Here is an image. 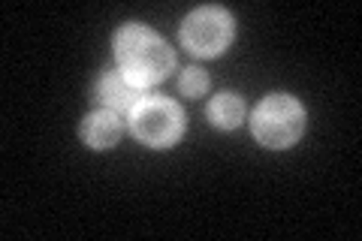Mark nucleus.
<instances>
[{
    "mask_svg": "<svg viewBox=\"0 0 362 241\" xmlns=\"http://www.w3.org/2000/svg\"><path fill=\"white\" fill-rule=\"evenodd\" d=\"M115 57L121 73L142 88L163 82L173 73V52L145 25H127L115 33Z\"/></svg>",
    "mask_w": 362,
    "mask_h": 241,
    "instance_id": "f257e3e1",
    "label": "nucleus"
},
{
    "mask_svg": "<svg viewBox=\"0 0 362 241\" xmlns=\"http://www.w3.org/2000/svg\"><path fill=\"white\" fill-rule=\"evenodd\" d=\"M242 114H245V106H242V100L235 94L214 97L211 106H209V118L214 121V127H221V130H233L235 124L242 121Z\"/></svg>",
    "mask_w": 362,
    "mask_h": 241,
    "instance_id": "0eeeda50",
    "label": "nucleus"
},
{
    "mask_svg": "<svg viewBox=\"0 0 362 241\" xmlns=\"http://www.w3.org/2000/svg\"><path fill=\"white\" fill-rule=\"evenodd\" d=\"M233 40V18L223 9H197L187 16L185 28H181V42L185 49L197 57H214L221 54Z\"/></svg>",
    "mask_w": 362,
    "mask_h": 241,
    "instance_id": "7ed1b4c3",
    "label": "nucleus"
},
{
    "mask_svg": "<svg viewBox=\"0 0 362 241\" xmlns=\"http://www.w3.org/2000/svg\"><path fill=\"white\" fill-rule=\"evenodd\" d=\"M130 127L136 139H142L145 145H169L173 139H178L185 118H181V109L175 102L148 97L130 112Z\"/></svg>",
    "mask_w": 362,
    "mask_h": 241,
    "instance_id": "20e7f679",
    "label": "nucleus"
},
{
    "mask_svg": "<svg viewBox=\"0 0 362 241\" xmlns=\"http://www.w3.org/2000/svg\"><path fill=\"white\" fill-rule=\"evenodd\" d=\"M305 112L293 97H266L254 112V136L266 148H287L302 136Z\"/></svg>",
    "mask_w": 362,
    "mask_h": 241,
    "instance_id": "f03ea898",
    "label": "nucleus"
},
{
    "mask_svg": "<svg viewBox=\"0 0 362 241\" xmlns=\"http://www.w3.org/2000/svg\"><path fill=\"white\" fill-rule=\"evenodd\" d=\"M206 88H209V76L202 70H197V66L181 76V90H185L187 97H202L206 94Z\"/></svg>",
    "mask_w": 362,
    "mask_h": 241,
    "instance_id": "6e6552de",
    "label": "nucleus"
},
{
    "mask_svg": "<svg viewBox=\"0 0 362 241\" xmlns=\"http://www.w3.org/2000/svg\"><path fill=\"white\" fill-rule=\"evenodd\" d=\"M148 88L130 82L124 73H106L100 78V100L109 106V112H133L139 102L148 100Z\"/></svg>",
    "mask_w": 362,
    "mask_h": 241,
    "instance_id": "39448f33",
    "label": "nucleus"
},
{
    "mask_svg": "<svg viewBox=\"0 0 362 241\" xmlns=\"http://www.w3.org/2000/svg\"><path fill=\"white\" fill-rule=\"evenodd\" d=\"M82 139L90 148H112L121 139V121L115 112H97L82 124Z\"/></svg>",
    "mask_w": 362,
    "mask_h": 241,
    "instance_id": "423d86ee",
    "label": "nucleus"
}]
</instances>
